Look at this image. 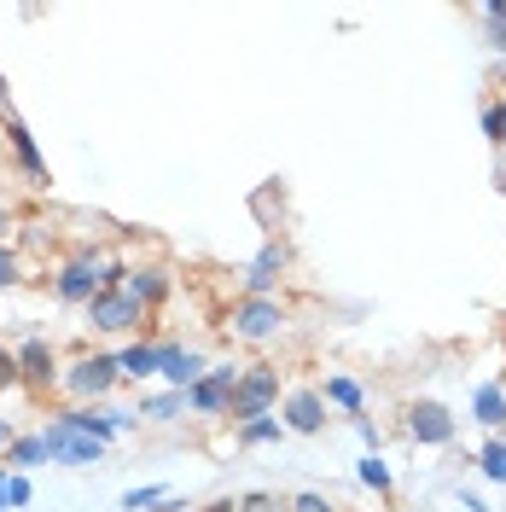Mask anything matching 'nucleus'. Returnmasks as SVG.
Wrapping results in <instances>:
<instances>
[{"label": "nucleus", "mask_w": 506, "mask_h": 512, "mask_svg": "<svg viewBox=\"0 0 506 512\" xmlns=\"http://www.w3.org/2000/svg\"><path fill=\"white\" fill-rule=\"evenodd\" d=\"M227 332H233L239 344H274L285 332V303L280 297H239V303L227 309Z\"/></svg>", "instance_id": "obj_1"}, {"label": "nucleus", "mask_w": 506, "mask_h": 512, "mask_svg": "<svg viewBox=\"0 0 506 512\" xmlns=\"http://www.w3.org/2000/svg\"><path fill=\"white\" fill-rule=\"evenodd\" d=\"M274 402H280V367L256 361V367L239 373V384H233V408H227V414L239 419V425H251V419L274 414Z\"/></svg>", "instance_id": "obj_2"}, {"label": "nucleus", "mask_w": 506, "mask_h": 512, "mask_svg": "<svg viewBox=\"0 0 506 512\" xmlns=\"http://www.w3.org/2000/svg\"><path fill=\"white\" fill-rule=\"evenodd\" d=\"M35 437H41V448H47V460H59V466H99V460H105V443L88 437V431H76L64 414H53Z\"/></svg>", "instance_id": "obj_3"}, {"label": "nucleus", "mask_w": 506, "mask_h": 512, "mask_svg": "<svg viewBox=\"0 0 506 512\" xmlns=\"http://www.w3.org/2000/svg\"><path fill=\"white\" fill-rule=\"evenodd\" d=\"M117 379H123V373H117V355H99V350L82 355V361H70L59 373V384L76 402H105V396L117 390Z\"/></svg>", "instance_id": "obj_4"}, {"label": "nucleus", "mask_w": 506, "mask_h": 512, "mask_svg": "<svg viewBox=\"0 0 506 512\" xmlns=\"http://www.w3.org/2000/svg\"><path fill=\"white\" fill-rule=\"evenodd\" d=\"M239 373H245V367H233V361H210V373L187 390V414L222 419L227 408H233V384H239Z\"/></svg>", "instance_id": "obj_5"}, {"label": "nucleus", "mask_w": 506, "mask_h": 512, "mask_svg": "<svg viewBox=\"0 0 506 512\" xmlns=\"http://www.w3.org/2000/svg\"><path fill=\"white\" fill-rule=\"evenodd\" d=\"M146 315H152V309H140L128 291H99L94 303H88V326H94V332H111V338H117V332H140Z\"/></svg>", "instance_id": "obj_6"}, {"label": "nucleus", "mask_w": 506, "mask_h": 512, "mask_svg": "<svg viewBox=\"0 0 506 512\" xmlns=\"http://www.w3.org/2000/svg\"><path fill=\"white\" fill-rule=\"evenodd\" d=\"M53 291H59V303H70V309H88L99 297V256L94 251L70 256L59 274H53Z\"/></svg>", "instance_id": "obj_7"}, {"label": "nucleus", "mask_w": 506, "mask_h": 512, "mask_svg": "<svg viewBox=\"0 0 506 512\" xmlns=\"http://www.w3.org/2000/svg\"><path fill=\"white\" fill-rule=\"evenodd\" d=\"M454 431H460V425H454V414H448L443 402H413L408 408V437L419 448H448Z\"/></svg>", "instance_id": "obj_8"}, {"label": "nucleus", "mask_w": 506, "mask_h": 512, "mask_svg": "<svg viewBox=\"0 0 506 512\" xmlns=\"http://www.w3.org/2000/svg\"><path fill=\"white\" fill-rule=\"evenodd\" d=\"M285 268H291L285 239H268V245L251 256V268H245V297H274V286L285 280Z\"/></svg>", "instance_id": "obj_9"}, {"label": "nucleus", "mask_w": 506, "mask_h": 512, "mask_svg": "<svg viewBox=\"0 0 506 512\" xmlns=\"http://www.w3.org/2000/svg\"><path fill=\"white\" fill-rule=\"evenodd\" d=\"M210 373L204 350H187V344H158V379L169 390H192V384Z\"/></svg>", "instance_id": "obj_10"}, {"label": "nucleus", "mask_w": 506, "mask_h": 512, "mask_svg": "<svg viewBox=\"0 0 506 512\" xmlns=\"http://www.w3.org/2000/svg\"><path fill=\"white\" fill-rule=\"evenodd\" d=\"M18 379L30 384V390H53L59 384V355L47 338H24L18 344Z\"/></svg>", "instance_id": "obj_11"}, {"label": "nucleus", "mask_w": 506, "mask_h": 512, "mask_svg": "<svg viewBox=\"0 0 506 512\" xmlns=\"http://www.w3.org/2000/svg\"><path fill=\"white\" fill-rule=\"evenodd\" d=\"M64 419L76 425V431H88V437H99V443L111 448L123 431H134V414L128 408H64Z\"/></svg>", "instance_id": "obj_12"}, {"label": "nucleus", "mask_w": 506, "mask_h": 512, "mask_svg": "<svg viewBox=\"0 0 506 512\" xmlns=\"http://www.w3.org/2000/svg\"><path fill=\"white\" fill-rule=\"evenodd\" d=\"M280 425L297 431V437H320V431H326V402H320V390H291Z\"/></svg>", "instance_id": "obj_13"}, {"label": "nucleus", "mask_w": 506, "mask_h": 512, "mask_svg": "<svg viewBox=\"0 0 506 512\" xmlns=\"http://www.w3.org/2000/svg\"><path fill=\"white\" fill-rule=\"evenodd\" d=\"M6 146H12L18 169L30 175V187H47V163H41V152H35V134L18 123V117H6Z\"/></svg>", "instance_id": "obj_14"}, {"label": "nucleus", "mask_w": 506, "mask_h": 512, "mask_svg": "<svg viewBox=\"0 0 506 512\" xmlns=\"http://www.w3.org/2000/svg\"><path fill=\"white\" fill-rule=\"evenodd\" d=\"M472 419L489 437H506V390L501 384H477L472 390Z\"/></svg>", "instance_id": "obj_15"}, {"label": "nucleus", "mask_w": 506, "mask_h": 512, "mask_svg": "<svg viewBox=\"0 0 506 512\" xmlns=\"http://www.w3.org/2000/svg\"><path fill=\"white\" fill-rule=\"evenodd\" d=\"M169 286H175V280H169L163 268H128V280H123V291L140 309H158L163 297H169Z\"/></svg>", "instance_id": "obj_16"}, {"label": "nucleus", "mask_w": 506, "mask_h": 512, "mask_svg": "<svg viewBox=\"0 0 506 512\" xmlns=\"http://www.w3.org/2000/svg\"><path fill=\"white\" fill-rule=\"evenodd\" d=\"M320 402H332V408H344L349 419L355 414H367V390L349 379V373H332V379L320 384Z\"/></svg>", "instance_id": "obj_17"}, {"label": "nucleus", "mask_w": 506, "mask_h": 512, "mask_svg": "<svg viewBox=\"0 0 506 512\" xmlns=\"http://www.w3.org/2000/svg\"><path fill=\"white\" fill-rule=\"evenodd\" d=\"M117 373H123V379H134V384L158 379V344H140V338H134V344L117 355Z\"/></svg>", "instance_id": "obj_18"}, {"label": "nucleus", "mask_w": 506, "mask_h": 512, "mask_svg": "<svg viewBox=\"0 0 506 512\" xmlns=\"http://www.w3.org/2000/svg\"><path fill=\"white\" fill-rule=\"evenodd\" d=\"M187 414V390H158V396H140V408H134V419H158V425H169V419Z\"/></svg>", "instance_id": "obj_19"}, {"label": "nucleus", "mask_w": 506, "mask_h": 512, "mask_svg": "<svg viewBox=\"0 0 506 512\" xmlns=\"http://www.w3.org/2000/svg\"><path fill=\"white\" fill-rule=\"evenodd\" d=\"M477 472L506 489V437H489V443L477 448Z\"/></svg>", "instance_id": "obj_20"}, {"label": "nucleus", "mask_w": 506, "mask_h": 512, "mask_svg": "<svg viewBox=\"0 0 506 512\" xmlns=\"http://www.w3.org/2000/svg\"><path fill=\"white\" fill-rule=\"evenodd\" d=\"M355 478L367 483L373 495H390V489H396V478H390V466H384V454H361V466H355Z\"/></svg>", "instance_id": "obj_21"}, {"label": "nucleus", "mask_w": 506, "mask_h": 512, "mask_svg": "<svg viewBox=\"0 0 506 512\" xmlns=\"http://www.w3.org/2000/svg\"><path fill=\"white\" fill-rule=\"evenodd\" d=\"M41 460H47V448H41V437H35V431L6 448V466H12V472H30V466H41Z\"/></svg>", "instance_id": "obj_22"}, {"label": "nucleus", "mask_w": 506, "mask_h": 512, "mask_svg": "<svg viewBox=\"0 0 506 512\" xmlns=\"http://www.w3.org/2000/svg\"><path fill=\"white\" fill-rule=\"evenodd\" d=\"M280 437H285V425H280V419H274V414H268V419H251V425H239V443H245V448L280 443Z\"/></svg>", "instance_id": "obj_23"}, {"label": "nucleus", "mask_w": 506, "mask_h": 512, "mask_svg": "<svg viewBox=\"0 0 506 512\" xmlns=\"http://www.w3.org/2000/svg\"><path fill=\"white\" fill-rule=\"evenodd\" d=\"M163 501H169V489H163V483H146V489H128L117 507H123V512H158Z\"/></svg>", "instance_id": "obj_24"}, {"label": "nucleus", "mask_w": 506, "mask_h": 512, "mask_svg": "<svg viewBox=\"0 0 506 512\" xmlns=\"http://www.w3.org/2000/svg\"><path fill=\"white\" fill-rule=\"evenodd\" d=\"M35 501V483L24 478V472H12V478H6V512L12 507H30Z\"/></svg>", "instance_id": "obj_25"}, {"label": "nucleus", "mask_w": 506, "mask_h": 512, "mask_svg": "<svg viewBox=\"0 0 506 512\" xmlns=\"http://www.w3.org/2000/svg\"><path fill=\"white\" fill-rule=\"evenodd\" d=\"M239 512H291V501H280V495H268V489H251V495L239 501Z\"/></svg>", "instance_id": "obj_26"}, {"label": "nucleus", "mask_w": 506, "mask_h": 512, "mask_svg": "<svg viewBox=\"0 0 506 512\" xmlns=\"http://www.w3.org/2000/svg\"><path fill=\"white\" fill-rule=\"evenodd\" d=\"M18 280H24V268H18V251H12V245H0V291H12Z\"/></svg>", "instance_id": "obj_27"}, {"label": "nucleus", "mask_w": 506, "mask_h": 512, "mask_svg": "<svg viewBox=\"0 0 506 512\" xmlns=\"http://www.w3.org/2000/svg\"><path fill=\"white\" fill-rule=\"evenodd\" d=\"M291 512H338V507H332V501H326L320 489H303V495L291 501Z\"/></svg>", "instance_id": "obj_28"}, {"label": "nucleus", "mask_w": 506, "mask_h": 512, "mask_svg": "<svg viewBox=\"0 0 506 512\" xmlns=\"http://www.w3.org/2000/svg\"><path fill=\"white\" fill-rule=\"evenodd\" d=\"M18 350H0V390H18Z\"/></svg>", "instance_id": "obj_29"}, {"label": "nucleus", "mask_w": 506, "mask_h": 512, "mask_svg": "<svg viewBox=\"0 0 506 512\" xmlns=\"http://www.w3.org/2000/svg\"><path fill=\"white\" fill-rule=\"evenodd\" d=\"M349 425H355V437L367 443V454H379V425H373V419H367V414H355Z\"/></svg>", "instance_id": "obj_30"}, {"label": "nucleus", "mask_w": 506, "mask_h": 512, "mask_svg": "<svg viewBox=\"0 0 506 512\" xmlns=\"http://www.w3.org/2000/svg\"><path fill=\"white\" fill-rule=\"evenodd\" d=\"M483 134H489V146H501V117H495V99L483 105Z\"/></svg>", "instance_id": "obj_31"}, {"label": "nucleus", "mask_w": 506, "mask_h": 512, "mask_svg": "<svg viewBox=\"0 0 506 512\" xmlns=\"http://www.w3.org/2000/svg\"><path fill=\"white\" fill-rule=\"evenodd\" d=\"M483 24H489V47L506 53V18H483Z\"/></svg>", "instance_id": "obj_32"}, {"label": "nucleus", "mask_w": 506, "mask_h": 512, "mask_svg": "<svg viewBox=\"0 0 506 512\" xmlns=\"http://www.w3.org/2000/svg\"><path fill=\"white\" fill-rule=\"evenodd\" d=\"M460 507H466V512H495L483 495H472V489H460Z\"/></svg>", "instance_id": "obj_33"}, {"label": "nucleus", "mask_w": 506, "mask_h": 512, "mask_svg": "<svg viewBox=\"0 0 506 512\" xmlns=\"http://www.w3.org/2000/svg\"><path fill=\"white\" fill-rule=\"evenodd\" d=\"M18 443V431H12V419H0V448H12Z\"/></svg>", "instance_id": "obj_34"}, {"label": "nucleus", "mask_w": 506, "mask_h": 512, "mask_svg": "<svg viewBox=\"0 0 506 512\" xmlns=\"http://www.w3.org/2000/svg\"><path fill=\"white\" fill-rule=\"evenodd\" d=\"M198 512H239V501H210V507H198Z\"/></svg>", "instance_id": "obj_35"}, {"label": "nucleus", "mask_w": 506, "mask_h": 512, "mask_svg": "<svg viewBox=\"0 0 506 512\" xmlns=\"http://www.w3.org/2000/svg\"><path fill=\"white\" fill-rule=\"evenodd\" d=\"M495 117H501V152H506V99H495Z\"/></svg>", "instance_id": "obj_36"}, {"label": "nucleus", "mask_w": 506, "mask_h": 512, "mask_svg": "<svg viewBox=\"0 0 506 512\" xmlns=\"http://www.w3.org/2000/svg\"><path fill=\"white\" fill-rule=\"evenodd\" d=\"M6 478H12V472H6V466H0V512H6Z\"/></svg>", "instance_id": "obj_37"}, {"label": "nucleus", "mask_w": 506, "mask_h": 512, "mask_svg": "<svg viewBox=\"0 0 506 512\" xmlns=\"http://www.w3.org/2000/svg\"><path fill=\"white\" fill-rule=\"evenodd\" d=\"M6 227H12V216H6V210H0V233H6Z\"/></svg>", "instance_id": "obj_38"}, {"label": "nucleus", "mask_w": 506, "mask_h": 512, "mask_svg": "<svg viewBox=\"0 0 506 512\" xmlns=\"http://www.w3.org/2000/svg\"><path fill=\"white\" fill-rule=\"evenodd\" d=\"M187 512H198V507H187Z\"/></svg>", "instance_id": "obj_39"}]
</instances>
